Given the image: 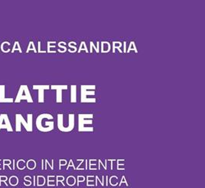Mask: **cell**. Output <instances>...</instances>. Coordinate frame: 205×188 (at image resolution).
Returning a JSON list of instances; mask_svg holds the SVG:
<instances>
[{"instance_id": "9a60e30c", "label": "cell", "mask_w": 205, "mask_h": 188, "mask_svg": "<svg viewBox=\"0 0 205 188\" xmlns=\"http://www.w3.org/2000/svg\"><path fill=\"white\" fill-rule=\"evenodd\" d=\"M90 44H91V50H90V53H92V52H93V48H94L95 49V50H96V52H97V53H100V43L99 41H97V47H96L95 45H94V42H92V41H91L90 42Z\"/></svg>"}, {"instance_id": "4fadbf2b", "label": "cell", "mask_w": 205, "mask_h": 188, "mask_svg": "<svg viewBox=\"0 0 205 188\" xmlns=\"http://www.w3.org/2000/svg\"><path fill=\"white\" fill-rule=\"evenodd\" d=\"M112 46H113V53H115L116 52V50H118L119 51H120V53H123V51H122V50L120 48H121L122 47H123V43L122 42H120V43H119V45H116V41H113V43H112Z\"/></svg>"}, {"instance_id": "5b68a950", "label": "cell", "mask_w": 205, "mask_h": 188, "mask_svg": "<svg viewBox=\"0 0 205 188\" xmlns=\"http://www.w3.org/2000/svg\"><path fill=\"white\" fill-rule=\"evenodd\" d=\"M22 100H25L29 104H32L34 102L31 93L29 92L28 87L26 85H22L20 86L18 94L16 95L15 99L14 100V102L15 103H20Z\"/></svg>"}, {"instance_id": "e0dca14e", "label": "cell", "mask_w": 205, "mask_h": 188, "mask_svg": "<svg viewBox=\"0 0 205 188\" xmlns=\"http://www.w3.org/2000/svg\"><path fill=\"white\" fill-rule=\"evenodd\" d=\"M82 50H84V51H85L87 53H89V51H88V49H87V45H86V42H85V41H82V42H81V45H80L79 49H78V53H80L81 51H82Z\"/></svg>"}, {"instance_id": "44dd1931", "label": "cell", "mask_w": 205, "mask_h": 188, "mask_svg": "<svg viewBox=\"0 0 205 188\" xmlns=\"http://www.w3.org/2000/svg\"><path fill=\"white\" fill-rule=\"evenodd\" d=\"M123 47H124V50H123V53H126V42H123Z\"/></svg>"}, {"instance_id": "d6986e66", "label": "cell", "mask_w": 205, "mask_h": 188, "mask_svg": "<svg viewBox=\"0 0 205 188\" xmlns=\"http://www.w3.org/2000/svg\"><path fill=\"white\" fill-rule=\"evenodd\" d=\"M51 43H55V44H56V41H48L47 53H51V50H50L51 48H55V47H56V46H55V45H53V46L51 45Z\"/></svg>"}, {"instance_id": "5bb4252c", "label": "cell", "mask_w": 205, "mask_h": 188, "mask_svg": "<svg viewBox=\"0 0 205 188\" xmlns=\"http://www.w3.org/2000/svg\"><path fill=\"white\" fill-rule=\"evenodd\" d=\"M15 51H18L20 53H22V50H21V47H20V43L18 41H15L14 43V45H13L12 50V53H14Z\"/></svg>"}, {"instance_id": "ba28073f", "label": "cell", "mask_w": 205, "mask_h": 188, "mask_svg": "<svg viewBox=\"0 0 205 188\" xmlns=\"http://www.w3.org/2000/svg\"><path fill=\"white\" fill-rule=\"evenodd\" d=\"M68 87L66 85H51L50 89L56 91V103L61 104L63 102L62 99V92L64 90H68Z\"/></svg>"}, {"instance_id": "277c9868", "label": "cell", "mask_w": 205, "mask_h": 188, "mask_svg": "<svg viewBox=\"0 0 205 188\" xmlns=\"http://www.w3.org/2000/svg\"><path fill=\"white\" fill-rule=\"evenodd\" d=\"M64 120V114H58V130L61 132H71L74 128V114H70L68 115V127H64V124H62V121Z\"/></svg>"}, {"instance_id": "ac0fdd59", "label": "cell", "mask_w": 205, "mask_h": 188, "mask_svg": "<svg viewBox=\"0 0 205 188\" xmlns=\"http://www.w3.org/2000/svg\"><path fill=\"white\" fill-rule=\"evenodd\" d=\"M66 45H67V43L64 41H61V42H59V43H58V47H60V48L63 49L62 53H65L66 51H68V48H67Z\"/></svg>"}, {"instance_id": "2e32d148", "label": "cell", "mask_w": 205, "mask_h": 188, "mask_svg": "<svg viewBox=\"0 0 205 188\" xmlns=\"http://www.w3.org/2000/svg\"><path fill=\"white\" fill-rule=\"evenodd\" d=\"M30 50H32V51H34L35 53H37V49H36L35 47V43L33 41H30L28 43V48H27V50H26V53H28Z\"/></svg>"}, {"instance_id": "ffe728a7", "label": "cell", "mask_w": 205, "mask_h": 188, "mask_svg": "<svg viewBox=\"0 0 205 188\" xmlns=\"http://www.w3.org/2000/svg\"><path fill=\"white\" fill-rule=\"evenodd\" d=\"M68 46L69 47H71V48L73 49V50H71L70 53H76V52H78V48H77L76 46H74H74H72V44L71 43V42H69V43H68Z\"/></svg>"}, {"instance_id": "3957f363", "label": "cell", "mask_w": 205, "mask_h": 188, "mask_svg": "<svg viewBox=\"0 0 205 188\" xmlns=\"http://www.w3.org/2000/svg\"><path fill=\"white\" fill-rule=\"evenodd\" d=\"M93 118L94 114H78V131L79 132H93L94 128L93 127H87L85 125H91L93 124Z\"/></svg>"}, {"instance_id": "7c38bea8", "label": "cell", "mask_w": 205, "mask_h": 188, "mask_svg": "<svg viewBox=\"0 0 205 188\" xmlns=\"http://www.w3.org/2000/svg\"><path fill=\"white\" fill-rule=\"evenodd\" d=\"M131 51H135V53H138V50H137V48H136V43H135L134 41L130 42V43H129V47H128L127 50H126V53H129V52H131Z\"/></svg>"}, {"instance_id": "7402d4cb", "label": "cell", "mask_w": 205, "mask_h": 188, "mask_svg": "<svg viewBox=\"0 0 205 188\" xmlns=\"http://www.w3.org/2000/svg\"><path fill=\"white\" fill-rule=\"evenodd\" d=\"M38 53H42L41 50V41L38 42Z\"/></svg>"}, {"instance_id": "8fae6325", "label": "cell", "mask_w": 205, "mask_h": 188, "mask_svg": "<svg viewBox=\"0 0 205 188\" xmlns=\"http://www.w3.org/2000/svg\"><path fill=\"white\" fill-rule=\"evenodd\" d=\"M77 85H71V103H77Z\"/></svg>"}, {"instance_id": "52a82bcc", "label": "cell", "mask_w": 205, "mask_h": 188, "mask_svg": "<svg viewBox=\"0 0 205 188\" xmlns=\"http://www.w3.org/2000/svg\"><path fill=\"white\" fill-rule=\"evenodd\" d=\"M51 85H35L32 86L33 90H38V103L42 104L45 102V91L49 90Z\"/></svg>"}, {"instance_id": "9c48e42d", "label": "cell", "mask_w": 205, "mask_h": 188, "mask_svg": "<svg viewBox=\"0 0 205 188\" xmlns=\"http://www.w3.org/2000/svg\"><path fill=\"white\" fill-rule=\"evenodd\" d=\"M2 129H5L8 132H12V127L10 123L8 114H0V130Z\"/></svg>"}, {"instance_id": "6da1fadb", "label": "cell", "mask_w": 205, "mask_h": 188, "mask_svg": "<svg viewBox=\"0 0 205 188\" xmlns=\"http://www.w3.org/2000/svg\"><path fill=\"white\" fill-rule=\"evenodd\" d=\"M27 121L25 120L23 116L21 114H15V131L20 132L21 127L23 125L27 132H32L33 131V114H27Z\"/></svg>"}, {"instance_id": "7a4b0ae2", "label": "cell", "mask_w": 205, "mask_h": 188, "mask_svg": "<svg viewBox=\"0 0 205 188\" xmlns=\"http://www.w3.org/2000/svg\"><path fill=\"white\" fill-rule=\"evenodd\" d=\"M95 85H82L81 86V103H96L95 98H89V96L95 95Z\"/></svg>"}, {"instance_id": "8992f818", "label": "cell", "mask_w": 205, "mask_h": 188, "mask_svg": "<svg viewBox=\"0 0 205 188\" xmlns=\"http://www.w3.org/2000/svg\"><path fill=\"white\" fill-rule=\"evenodd\" d=\"M45 118V114H41L36 119V127L41 132H50L55 128V123L53 121H46L45 125H43V119Z\"/></svg>"}, {"instance_id": "30bf717a", "label": "cell", "mask_w": 205, "mask_h": 188, "mask_svg": "<svg viewBox=\"0 0 205 188\" xmlns=\"http://www.w3.org/2000/svg\"><path fill=\"white\" fill-rule=\"evenodd\" d=\"M5 86L0 85V103H13L14 99L11 98H5Z\"/></svg>"}]
</instances>
